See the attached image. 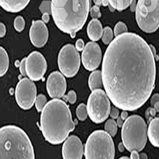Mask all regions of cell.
Listing matches in <instances>:
<instances>
[{"label":"cell","mask_w":159,"mask_h":159,"mask_svg":"<svg viewBox=\"0 0 159 159\" xmlns=\"http://www.w3.org/2000/svg\"><path fill=\"white\" fill-rule=\"evenodd\" d=\"M82 62L87 70L92 71L99 66L102 58L101 48L98 43L88 42L82 53Z\"/></svg>","instance_id":"obj_12"},{"label":"cell","mask_w":159,"mask_h":159,"mask_svg":"<svg viewBox=\"0 0 159 159\" xmlns=\"http://www.w3.org/2000/svg\"><path fill=\"white\" fill-rule=\"evenodd\" d=\"M119 111L117 109L112 107L110 110V115L112 119H117L119 116Z\"/></svg>","instance_id":"obj_33"},{"label":"cell","mask_w":159,"mask_h":159,"mask_svg":"<svg viewBox=\"0 0 159 159\" xmlns=\"http://www.w3.org/2000/svg\"><path fill=\"white\" fill-rule=\"evenodd\" d=\"M47 62L42 53L34 51L26 58V73L30 79L38 81L43 78L47 70Z\"/></svg>","instance_id":"obj_11"},{"label":"cell","mask_w":159,"mask_h":159,"mask_svg":"<svg viewBox=\"0 0 159 159\" xmlns=\"http://www.w3.org/2000/svg\"><path fill=\"white\" fill-rule=\"evenodd\" d=\"M29 37L33 45L41 48L47 43L49 33L47 26L42 20L33 21L29 31Z\"/></svg>","instance_id":"obj_14"},{"label":"cell","mask_w":159,"mask_h":159,"mask_svg":"<svg viewBox=\"0 0 159 159\" xmlns=\"http://www.w3.org/2000/svg\"><path fill=\"white\" fill-rule=\"evenodd\" d=\"M61 153L63 159H82L84 150L81 139L75 135L67 138L63 145Z\"/></svg>","instance_id":"obj_15"},{"label":"cell","mask_w":159,"mask_h":159,"mask_svg":"<svg viewBox=\"0 0 159 159\" xmlns=\"http://www.w3.org/2000/svg\"><path fill=\"white\" fill-rule=\"evenodd\" d=\"M65 98L66 99V100L69 101L70 103L73 104L76 101V93L74 91H69L67 96H65Z\"/></svg>","instance_id":"obj_30"},{"label":"cell","mask_w":159,"mask_h":159,"mask_svg":"<svg viewBox=\"0 0 159 159\" xmlns=\"http://www.w3.org/2000/svg\"><path fill=\"white\" fill-rule=\"evenodd\" d=\"M108 96L101 89L92 91L87 103L89 117L96 124L102 123L108 117L111 107Z\"/></svg>","instance_id":"obj_8"},{"label":"cell","mask_w":159,"mask_h":159,"mask_svg":"<svg viewBox=\"0 0 159 159\" xmlns=\"http://www.w3.org/2000/svg\"><path fill=\"white\" fill-rule=\"evenodd\" d=\"M101 72L105 91L112 103L121 110H137L155 87L153 52L139 36L124 33L116 37L106 49Z\"/></svg>","instance_id":"obj_1"},{"label":"cell","mask_w":159,"mask_h":159,"mask_svg":"<svg viewBox=\"0 0 159 159\" xmlns=\"http://www.w3.org/2000/svg\"><path fill=\"white\" fill-rule=\"evenodd\" d=\"M90 4V0H52L55 24L60 30L75 38L87 21Z\"/></svg>","instance_id":"obj_3"},{"label":"cell","mask_w":159,"mask_h":159,"mask_svg":"<svg viewBox=\"0 0 159 159\" xmlns=\"http://www.w3.org/2000/svg\"><path fill=\"white\" fill-rule=\"evenodd\" d=\"M0 159H34L30 139L20 127L7 125L0 129Z\"/></svg>","instance_id":"obj_4"},{"label":"cell","mask_w":159,"mask_h":159,"mask_svg":"<svg viewBox=\"0 0 159 159\" xmlns=\"http://www.w3.org/2000/svg\"><path fill=\"white\" fill-rule=\"evenodd\" d=\"M74 45L69 43L64 46L58 56V65L61 72L67 78H72L79 70L80 56Z\"/></svg>","instance_id":"obj_9"},{"label":"cell","mask_w":159,"mask_h":159,"mask_svg":"<svg viewBox=\"0 0 159 159\" xmlns=\"http://www.w3.org/2000/svg\"><path fill=\"white\" fill-rule=\"evenodd\" d=\"M157 102H159V94L158 93H156V94H154L153 96H152L151 99V106L156 103Z\"/></svg>","instance_id":"obj_36"},{"label":"cell","mask_w":159,"mask_h":159,"mask_svg":"<svg viewBox=\"0 0 159 159\" xmlns=\"http://www.w3.org/2000/svg\"><path fill=\"white\" fill-rule=\"evenodd\" d=\"M121 139L125 148L132 152H140L147 141V127L144 120L138 115L127 118L123 124Z\"/></svg>","instance_id":"obj_5"},{"label":"cell","mask_w":159,"mask_h":159,"mask_svg":"<svg viewBox=\"0 0 159 159\" xmlns=\"http://www.w3.org/2000/svg\"><path fill=\"white\" fill-rule=\"evenodd\" d=\"M136 19L139 27L145 33L157 31L159 28V0H139Z\"/></svg>","instance_id":"obj_7"},{"label":"cell","mask_w":159,"mask_h":159,"mask_svg":"<svg viewBox=\"0 0 159 159\" xmlns=\"http://www.w3.org/2000/svg\"><path fill=\"white\" fill-rule=\"evenodd\" d=\"M25 27V21L24 18L22 16H16L14 21V27L16 31L21 32L24 30Z\"/></svg>","instance_id":"obj_28"},{"label":"cell","mask_w":159,"mask_h":159,"mask_svg":"<svg viewBox=\"0 0 159 159\" xmlns=\"http://www.w3.org/2000/svg\"><path fill=\"white\" fill-rule=\"evenodd\" d=\"M89 86L91 90L101 89L103 85L102 72L100 70L93 71L90 75L89 78Z\"/></svg>","instance_id":"obj_19"},{"label":"cell","mask_w":159,"mask_h":159,"mask_svg":"<svg viewBox=\"0 0 159 159\" xmlns=\"http://www.w3.org/2000/svg\"><path fill=\"white\" fill-rule=\"evenodd\" d=\"M76 116L80 120L83 121L87 119L88 116L87 107L84 103L80 104L76 110Z\"/></svg>","instance_id":"obj_23"},{"label":"cell","mask_w":159,"mask_h":159,"mask_svg":"<svg viewBox=\"0 0 159 159\" xmlns=\"http://www.w3.org/2000/svg\"><path fill=\"white\" fill-rule=\"evenodd\" d=\"M47 103V98L45 95L40 94L37 96L35 101V106L38 112L42 111Z\"/></svg>","instance_id":"obj_25"},{"label":"cell","mask_w":159,"mask_h":159,"mask_svg":"<svg viewBox=\"0 0 159 159\" xmlns=\"http://www.w3.org/2000/svg\"><path fill=\"white\" fill-rule=\"evenodd\" d=\"M40 125L45 139L52 145L63 142L75 129L69 106L58 99L46 103L42 111Z\"/></svg>","instance_id":"obj_2"},{"label":"cell","mask_w":159,"mask_h":159,"mask_svg":"<svg viewBox=\"0 0 159 159\" xmlns=\"http://www.w3.org/2000/svg\"><path fill=\"white\" fill-rule=\"evenodd\" d=\"M113 32L112 29L109 27H106L103 30V34L102 36V40L105 45L110 43L113 39Z\"/></svg>","instance_id":"obj_24"},{"label":"cell","mask_w":159,"mask_h":159,"mask_svg":"<svg viewBox=\"0 0 159 159\" xmlns=\"http://www.w3.org/2000/svg\"><path fill=\"white\" fill-rule=\"evenodd\" d=\"M43 15H52V1H43L39 7Z\"/></svg>","instance_id":"obj_26"},{"label":"cell","mask_w":159,"mask_h":159,"mask_svg":"<svg viewBox=\"0 0 159 159\" xmlns=\"http://www.w3.org/2000/svg\"><path fill=\"white\" fill-rule=\"evenodd\" d=\"M109 3L114 9L119 12L126 9L132 3L133 0H108Z\"/></svg>","instance_id":"obj_21"},{"label":"cell","mask_w":159,"mask_h":159,"mask_svg":"<svg viewBox=\"0 0 159 159\" xmlns=\"http://www.w3.org/2000/svg\"><path fill=\"white\" fill-rule=\"evenodd\" d=\"M0 75L3 76L7 72L9 66V58L6 50L2 47H0Z\"/></svg>","instance_id":"obj_20"},{"label":"cell","mask_w":159,"mask_h":159,"mask_svg":"<svg viewBox=\"0 0 159 159\" xmlns=\"http://www.w3.org/2000/svg\"><path fill=\"white\" fill-rule=\"evenodd\" d=\"M90 14L92 18L98 19L100 18L101 14L100 11L99 6L97 5L93 6L91 9Z\"/></svg>","instance_id":"obj_29"},{"label":"cell","mask_w":159,"mask_h":159,"mask_svg":"<svg viewBox=\"0 0 159 159\" xmlns=\"http://www.w3.org/2000/svg\"><path fill=\"white\" fill-rule=\"evenodd\" d=\"M127 31L128 29L126 25L123 22H118L114 28V34L116 37L124 33H127Z\"/></svg>","instance_id":"obj_27"},{"label":"cell","mask_w":159,"mask_h":159,"mask_svg":"<svg viewBox=\"0 0 159 159\" xmlns=\"http://www.w3.org/2000/svg\"><path fill=\"white\" fill-rule=\"evenodd\" d=\"M97 1V0H93V2H94V3H96V2Z\"/></svg>","instance_id":"obj_43"},{"label":"cell","mask_w":159,"mask_h":159,"mask_svg":"<svg viewBox=\"0 0 159 159\" xmlns=\"http://www.w3.org/2000/svg\"><path fill=\"white\" fill-rule=\"evenodd\" d=\"M30 0H0L1 7L7 12L17 13L24 10Z\"/></svg>","instance_id":"obj_16"},{"label":"cell","mask_w":159,"mask_h":159,"mask_svg":"<svg viewBox=\"0 0 159 159\" xmlns=\"http://www.w3.org/2000/svg\"><path fill=\"white\" fill-rule=\"evenodd\" d=\"M42 19H43V21L45 23H47V22H48L49 20V15H46V14L43 15V16H42Z\"/></svg>","instance_id":"obj_38"},{"label":"cell","mask_w":159,"mask_h":159,"mask_svg":"<svg viewBox=\"0 0 159 159\" xmlns=\"http://www.w3.org/2000/svg\"><path fill=\"white\" fill-rule=\"evenodd\" d=\"M125 147L123 143H119V146H118V148H119V151L120 152H123L124 151Z\"/></svg>","instance_id":"obj_40"},{"label":"cell","mask_w":159,"mask_h":159,"mask_svg":"<svg viewBox=\"0 0 159 159\" xmlns=\"http://www.w3.org/2000/svg\"><path fill=\"white\" fill-rule=\"evenodd\" d=\"M75 47L78 51H83L84 48V43L82 39H79L76 40L75 43Z\"/></svg>","instance_id":"obj_32"},{"label":"cell","mask_w":159,"mask_h":159,"mask_svg":"<svg viewBox=\"0 0 159 159\" xmlns=\"http://www.w3.org/2000/svg\"><path fill=\"white\" fill-rule=\"evenodd\" d=\"M66 87L65 78L58 71L52 73L47 79L46 88L51 98L58 99L63 97L66 90Z\"/></svg>","instance_id":"obj_13"},{"label":"cell","mask_w":159,"mask_h":159,"mask_svg":"<svg viewBox=\"0 0 159 159\" xmlns=\"http://www.w3.org/2000/svg\"><path fill=\"white\" fill-rule=\"evenodd\" d=\"M109 4L108 0H97L95 4L98 6H103L106 7Z\"/></svg>","instance_id":"obj_35"},{"label":"cell","mask_w":159,"mask_h":159,"mask_svg":"<svg viewBox=\"0 0 159 159\" xmlns=\"http://www.w3.org/2000/svg\"><path fill=\"white\" fill-rule=\"evenodd\" d=\"M25 65H26V58H24L20 62V67H19L20 73L23 76L27 75Z\"/></svg>","instance_id":"obj_31"},{"label":"cell","mask_w":159,"mask_h":159,"mask_svg":"<svg viewBox=\"0 0 159 159\" xmlns=\"http://www.w3.org/2000/svg\"><path fill=\"white\" fill-rule=\"evenodd\" d=\"M148 139L155 147H159V117L152 119L148 126Z\"/></svg>","instance_id":"obj_18"},{"label":"cell","mask_w":159,"mask_h":159,"mask_svg":"<svg viewBox=\"0 0 159 159\" xmlns=\"http://www.w3.org/2000/svg\"><path fill=\"white\" fill-rule=\"evenodd\" d=\"M115 149L111 136L106 131L97 130L91 133L85 145L87 159H113Z\"/></svg>","instance_id":"obj_6"},{"label":"cell","mask_w":159,"mask_h":159,"mask_svg":"<svg viewBox=\"0 0 159 159\" xmlns=\"http://www.w3.org/2000/svg\"><path fill=\"white\" fill-rule=\"evenodd\" d=\"M105 129L110 136L114 137L117 132V124L114 119H108L105 124Z\"/></svg>","instance_id":"obj_22"},{"label":"cell","mask_w":159,"mask_h":159,"mask_svg":"<svg viewBox=\"0 0 159 159\" xmlns=\"http://www.w3.org/2000/svg\"><path fill=\"white\" fill-rule=\"evenodd\" d=\"M87 33L90 39L93 42L98 41L101 38L103 29L101 22L97 19H93L90 21L87 28Z\"/></svg>","instance_id":"obj_17"},{"label":"cell","mask_w":159,"mask_h":159,"mask_svg":"<svg viewBox=\"0 0 159 159\" xmlns=\"http://www.w3.org/2000/svg\"><path fill=\"white\" fill-rule=\"evenodd\" d=\"M37 96V88L33 80L27 78L20 80L16 85L15 98L19 106L24 110L33 107Z\"/></svg>","instance_id":"obj_10"},{"label":"cell","mask_w":159,"mask_h":159,"mask_svg":"<svg viewBox=\"0 0 159 159\" xmlns=\"http://www.w3.org/2000/svg\"><path fill=\"white\" fill-rule=\"evenodd\" d=\"M128 112H127L126 110H124L123 112H121V116L120 117L122 118L123 120H126L127 118L128 117Z\"/></svg>","instance_id":"obj_39"},{"label":"cell","mask_w":159,"mask_h":159,"mask_svg":"<svg viewBox=\"0 0 159 159\" xmlns=\"http://www.w3.org/2000/svg\"><path fill=\"white\" fill-rule=\"evenodd\" d=\"M139 158H141V159H147L148 157H147L146 154L141 153V154L139 155Z\"/></svg>","instance_id":"obj_42"},{"label":"cell","mask_w":159,"mask_h":159,"mask_svg":"<svg viewBox=\"0 0 159 159\" xmlns=\"http://www.w3.org/2000/svg\"><path fill=\"white\" fill-rule=\"evenodd\" d=\"M117 124L119 127H121V126L123 125V119L121 117L118 118Z\"/></svg>","instance_id":"obj_41"},{"label":"cell","mask_w":159,"mask_h":159,"mask_svg":"<svg viewBox=\"0 0 159 159\" xmlns=\"http://www.w3.org/2000/svg\"><path fill=\"white\" fill-rule=\"evenodd\" d=\"M131 153L130 158L131 159H139V155L138 153V151H133Z\"/></svg>","instance_id":"obj_37"},{"label":"cell","mask_w":159,"mask_h":159,"mask_svg":"<svg viewBox=\"0 0 159 159\" xmlns=\"http://www.w3.org/2000/svg\"><path fill=\"white\" fill-rule=\"evenodd\" d=\"M6 25L2 22L0 23V37L1 38H3L5 36L6 34Z\"/></svg>","instance_id":"obj_34"},{"label":"cell","mask_w":159,"mask_h":159,"mask_svg":"<svg viewBox=\"0 0 159 159\" xmlns=\"http://www.w3.org/2000/svg\"><path fill=\"white\" fill-rule=\"evenodd\" d=\"M43 1H50V0H43Z\"/></svg>","instance_id":"obj_44"}]
</instances>
